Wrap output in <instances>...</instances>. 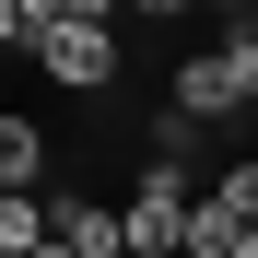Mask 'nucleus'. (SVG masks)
<instances>
[{
    "instance_id": "f257e3e1",
    "label": "nucleus",
    "mask_w": 258,
    "mask_h": 258,
    "mask_svg": "<svg viewBox=\"0 0 258 258\" xmlns=\"http://www.w3.org/2000/svg\"><path fill=\"white\" fill-rule=\"evenodd\" d=\"M246 94H258V24L235 12L223 47H200V59L176 71V117H188V129H200V117H246Z\"/></svg>"
},
{
    "instance_id": "f03ea898",
    "label": "nucleus",
    "mask_w": 258,
    "mask_h": 258,
    "mask_svg": "<svg viewBox=\"0 0 258 258\" xmlns=\"http://www.w3.org/2000/svg\"><path fill=\"white\" fill-rule=\"evenodd\" d=\"M258 235V164L235 153L211 188H188V223H176V258H235Z\"/></svg>"
},
{
    "instance_id": "7ed1b4c3",
    "label": "nucleus",
    "mask_w": 258,
    "mask_h": 258,
    "mask_svg": "<svg viewBox=\"0 0 258 258\" xmlns=\"http://www.w3.org/2000/svg\"><path fill=\"white\" fill-rule=\"evenodd\" d=\"M24 59L47 71L59 94H106V82H117V24H35Z\"/></svg>"
},
{
    "instance_id": "20e7f679",
    "label": "nucleus",
    "mask_w": 258,
    "mask_h": 258,
    "mask_svg": "<svg viewBox=\"0 0 258 258\" xmlns=\"http://www.w3.org/2000/svg\"><path fill=\"white\" fill-rule=\"evenodd\" d=\"M176 223H188V176H176V164H141V188L117 200V246L176 258Z\"/></svg>"
},
{
    "instance_id": "39448f33",
    "label": "nucleus",
    "mask_w": 258,
    "mask_h": 258,
    "mask_svg": "<svg viewBox=\"0 0 258 258\" xmlns=\"http://www.w3.org/2000/svg\"><path fill=\"white\" fill-rule=\"evenodd\" d=\"M47 235H59L71 258H106V246H117V200H94V188H59V200H47Z\"/></svg>"
},
{
    "instance_id": "423d86ee",
    "label": "nucleus",
    "mask_w": 258,
    "mask_h": 258,
    "mask_svg": "<svg viewBox=\"0 0 258 258\" xmlns=\"http://www.w3.org/2000/svg\"><path fill=\"white\" fill-rule=\"evenodd\" d=\"M35 176H47V129L0 106V188H35Z\"/></svg>"
},
{
    "instance_id": "0eeeda50",
    "label": "nucleus",
    "mask_w": 258,
    "mask_h": 258,
    "mask_svg": "<svg viewBox=\"0 0 258 258\" xmlns=\"http://www.w3.org/2000/svg\"><path fill=\"white\" fill-rule=\"evenodd\" d=\"M35 235H47V200L35 188H0V258H24Z\"/></svg>"
},
{
    "instance_id": "6e6552de",
    "label": "nucleus",
    "mask_w": 258,
    "mask_h": 258,
    "mask_svg": "<svg viewBox=\"0 0 258 258\" xmlns=\"http://www.w3.org/2000/svg\"><path fill=\"white\" fill-rule=\"evenodd\" d=\"M129 12H141V24H164V12H188V0H117V24H129Z\"/></svg>"
},
{
    "instance_id": "1a4fd4ad",
    "label": "nucleus",
    "mask_w": 258,
    "mask_h": 258,
    "mask_svg": "<svg viewBox=\"0 0 258 258\" xmlns=\"http://www.w3.org/2000/svg\"><path fill=\"white\" fill-rule=\"evenodd\" d=\"M24 258H71V246H59V235H35V246H24Z\"/></svg>"
},
{
    "instance_id": "9d476101",
    "label": "nucleus",
    "mask_w": 258,
    "mask_h": 258,
    "mask_svg": "<svg viewBox=\"0 0 258 258\" xmlns=\"http://www.w3.org/2000/svg\"><path fill=\"white\" fill-rule=\"evenodd\" d=\"M106 258H141V246H106Z\"/></svg>"
},
{
    "instance_id": "9b49d317",
    "label": "nucleus",
    "mask_w": 258,
    "mask_h": 258,
    "mask_svg": "<svg viewBox=\"0 0 258 258\" xmlns=\"http://www.w3.org/2000/svg\"><path fill=\"white\" fill-rule=\"evenodd\" d=\"M223 12H246V0H223Z\"/></svg>"
}]
</instances>
